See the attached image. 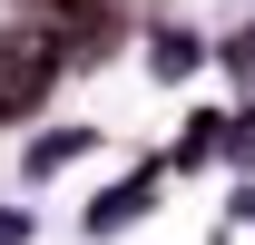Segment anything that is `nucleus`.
<instances>
[{"label":"nucleus","mask_w":255,"mask_h":245,"mask_svg":"<svg viewBox=\"0 0 255 245\" xmlns=\"http://www.w3.org/2000/svg\"><path fill=\"white\" fill-rule=\"evenodd\" d=\"M59 39H39V30H20V20H10V30H0V118H30L39 98H49V79H59Z\"/></svg>","instance_id":"obj_1"}]
</instances>
